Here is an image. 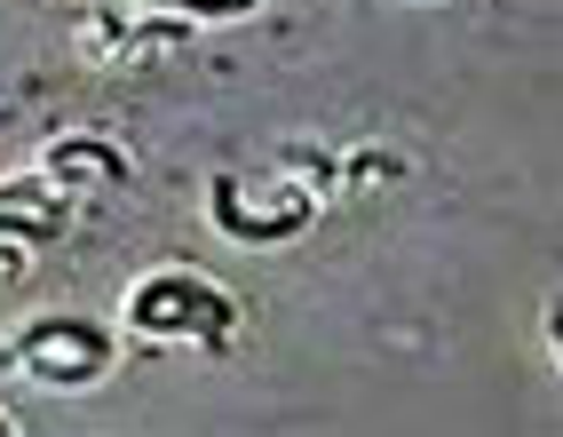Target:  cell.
Listing matches in <instances>:
<instances>
[{
  "mask_svg": "<svg viewBox=\"0 0 563 437\" xmlns=\"http://www.w3.org/2000/svg\"><path fill=\"white\" fill-rule=\"evenodd\" d=\"M120 342H191L199 358H231L239 342V295L222 278H207L199 263H159V271H135L128 295H120Z\"/></svg>",
  "mask_w": 563,
  "mask_h": 437,
  "instance_id": "6da1fadb",
  "label": "cell"
},
{
  "mask_svg": "<svg viewBox=\"0 0 563 437\" xmlns=\"http://www.w3.org/2000/svg\"><path fill=\"white\" fill-rule=\"evenodd\" d=\"M128 358L120 326L111 318H88V310H41L9 335V367L32 382V390H56V397H80L96 382H111V367Z\"/></svg>",
  "mask_w": 563,
  "mask_h": 437,
  "instance_id": "7a4b0ae2",
  "label": "cell"
},
{
  "mask_svg": "<svg viewBox=\"0 0 563 437\" xmlns=\"http://www.w3.org/2000/svg\"><path fill=\"white\" fill-rule=\"evenodd\" d=\"M325 192H310L302 175H271V192H254V175H207V223L231 247H294L310 239Z\"/></svg>",
  "mask_w": 563,
  "mask_h": 437,
  "instance_id": "3957f363",
  "label": "cell"
},
{
  "mask_svg": "<svg viewBox=\"0 0 563 437\" xmlns=\"http://www.w3.org/2000/svg\"><path fill=\"white\" fill-rule=\"evenodd\" d=\"M191 41V17H167V9H152V0H128V9H103L71 32V48H80V64H152V56H167V48H183Z\"/></svg>",
  "mask_w": 563,
  "mask_h": 437,
  "instance_id": "277c9868",
  "label": "cell"
},
{
  "mask_svg": "<svg viewBox=\"0 0 563 437\" xmlns=\"http://www.w3.org/2000/svg\"><path fill=\"white\" fill-rule=\"evenodd\" d=\"M41 175L64 199H88V192H128L135 160H128V143H111L103 128H56L41 143Z\"/></svg>",
  "mask_w": 563,
  "mask_h": 437,
  "instance_id": "5b68a950",
  "label": "cell"
},
{
  "mask_svg": "<svg viewBox=\"0 0 563 437\" xmlns=\"http://www.w3.org/2000/svg\"><path fill=\"white\" fill-rule=\"evenodd\" d=\"M71 215H80V199H0V286H16L41 247H64Z\"/></svg>",
  "mask_w": 563,
  "mask_h": 437,
  "instance_id": "8992f818",
  "label": "cell"
},
{
  "mask_svg": "<svg viewBox=\"0 0 563 437\" xmlns=\"http://www.w3.org/2000/svg\"><path fill=\"white\" fill-rule=\"evenodd\" d=\"M405 160L389 152V143H350L342 152V192H365V184H405Z\"/></svg>",
  "mask_w": 563,
  "mask_h": 437,
  "instance_id": "52a82bcc",
  "label": "cell"
},
{
  "mask_svg": "<svg viewBox=\"0 0 563 437\" xmlns=\"http://www.w3.org/2000/svg\"><path fill=\"white\" fill-rule=\"evenodd\" d=\"M152 9L191 17V24H239V17H254V9H262V0H152Z\"/></svg>",
  "mask_w": 563,
  "mask_h": 437,
  "instance_id": "ba28073f",
  "label": "cell"
},
{
  "mask_svg": "<svg viewBox=\"0 0 563 437\" xmlns=\"http://www.w3.org/2000/svg\"><path fill=\"white\" fill-rule=\"evenodd\" d=\"M16 429H24V422H16V414H9V406H0V437H16Z\"/></svg>",
  "mask_w": 563,
  "mask_h": 437,
  "instance_id": "9c48e42d",
  "label": "cell"
}]
</instances>
